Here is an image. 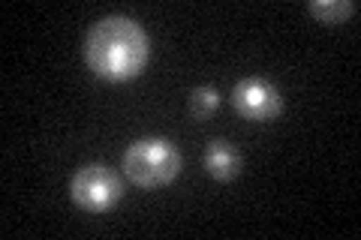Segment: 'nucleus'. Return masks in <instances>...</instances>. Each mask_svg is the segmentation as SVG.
<instances>
[{
	"label": "nucleus",
	"instance_id": "nucleus-1",
	"mask_svg": "<svg viewBox=\"0 0 361 240\" xmlns=\"http://www.w3.org/2000/svg\"><path fill=\"white\" fill-rule=\"evenodd\" d=\"M151 57V39L130 15H106L85 37V63L106 82H130L142 75Z\"/></svg>",
	"mask_w": 361,
	"mask_h": 240
},
{
	"label": "nucleus",
	"instance_id": "nucleus-2",
	"mask_svg": "<svg viewBox=\"0 0 361 240\" xmlns=\"http://www.w3.org/2000/svg\"><path fill=\"white\" fill-rule=\"evenodd\" d=\"M178 171H180L178 147L166 139H157V135L133 141L127 147V153H123V175L142 189L172 184Z\"/></svg>",
	"mask_w": 361,
	"mask_h": 240
},
{
	"label": "nucleus",
	"instance_id": "nucleus-3",
	"mask_svg": "<svg viewBox=\"0 0 361 240\" xmlns=\"http://www.w3.org/2000/svg\"><path fill=\"white\" fill-rule=\"evenodd\" d=\"M70 196L78 208L87 210V213H106L121 201L123 180L109 165L90 163V165H82L73 175Z\"/></svg>",
	"mask_w": 361,
	"mask_h": 240
},
{
	"label": "nucleus",
	"instance_id": "nucleus-4",
	"mask_svg": "<svg viewBox=\"0 0 361 240\" xmlns=\"http://www.w3.org/2000/svg\"><path fill=\"white\" fill-rule=\"evenodd\" d=\"M232 106L241 118L265 123V120H274L283 111V96L265 78H241L232 90Z\"/></svg>",
	"mask_w": 361,
	"mask_h": 240
},
{
	"label": "nucleus",
	"instance_id": "nucleus-5",
	"mask_svg": "<svg viewBox=\"0 0 361 240\" xmlns=\"http://www.w3.org/2000/svg\"><path fill=\"white\" fill-rule=\"evenodd\" d=\"M202 163H205L208 175L217 180H235L241 175V153L229 141H211Z\"/></svg>",
	"mask_w": 361,
	"mask_h": 240
},
{
	"label": "nucleus",
	"instance_id": "nucleus-6",
	"mask_svg": "<svg viewBox=\"0 0 361 240\" xmlns=\"http://www.w3.org/2000/svg\"><path fill=\"white\" fill-rule=\"evenodd\" d=\"M313 18H319L322 25H341L343 18L355 15V0H313L307 6Z\"/></svg>",
	"mask_w": 361,
	"mask_h": 240
},
{
	"label": "nucleus",
	"instance_id": "nucleus-7",
	"mask_svg": "<svg viewBox=\"0 0 361 240\" xmlns=\"http://www.w3.org/2000/svg\"><path fill=\"white\" fill-rule=\"evenodd\" d=\"M220 106V94H217V87H211V84H199L193 94H190V114H193L196 120H208L214 111H217Z\"/></svg>",
	"mask_w": 361,
	"mask_h": 240
}]
</instances>
